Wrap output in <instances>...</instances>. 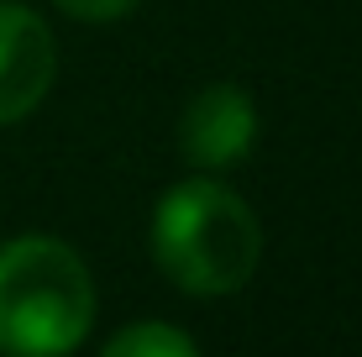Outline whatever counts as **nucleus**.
<instances>
[{
    "instance_id": "1",
    "label": "nucleus",
    "mask_w": 362,
    "mask_h": 357,
    "mask_svg": "<svg viewBox=\"0 0 362 357\" xmlns=\"http://www.w3.org/2000/svg\"><path fill=\"white\" fill-rule=\"evenodd\" d=\"M153 252L184 294H236L263 263V226L242 194L216 179H189L158 200Z\"/></svg>"
},
{
    "instance_id": "5",
    "label": "nucleus",
    "mask_w": 362,
    "mask_h": 357,
    "mask_svg": "<svg viewBox=\"0 0 362 357\" xmlns=\"http://www.w3.org/2000/svg\"><path fill=\"white\" fill-rule=\"evenodd\" d=\"M110 357H194V336H184L179 326H163V321H142V326H127L105 341Z\"/></svg>"
},
{
    "instance_id": "3",
    "label": "nucleus",
    "mask_w": 362,
    "mask_h": 357,
    "mask_svg": "<svg viewBox=\"0 0 362 357\" xmlns=\"http://www.w3.org/2000/svg\"><path fill=\"white\" fill-rule=\"evenodd\" d=\"M58 74V42L32 6L0 0V127L32 116Z\"/></svg>"
},
{
    "instance_id": "2",
    "label": "nucleus",
    "mask_w": 362,
    "mask_h": 357,
    "mask_svg": "<svg viewBox=\"0 0 362 357\" xmlns=\"http://www.w3.org/2000/svg\"><path fill=\"white\" fill-rule=\"evenodd\" d=\"M95 284L84 257L58 237H16L0 247V352L58 357L90 336Z\"/></svg>"
},
{
    "instance_id": "6",
    "label": "nucleus",
    "mask_w": 362,
    "mask_h": 357,
    "mask_svg": "<svg viewBox=\"0 0 362 357\" xmlns=\"http://www.w3.org/2000/svg\"><path fill=\"white\" fill-rule=\"evenodd\" d=\"M53 6L74 21H116V16H127L136 0H53Z\"/></svg>"
},
{
    "instance_id": "4",
    "label": "nucleus",
    "mask_w": 362,
    "mask_h": 357,
    "mask_svg": "<svg viewBox=\"0 0 362 357\" xmlns=\"http://www.w3.org/2000/svg\"><path fill=\"white\" fill-rule=\"evenodd\" d=\"M257 137V105L242 84H205L179 116V153L194 168H231Z\"/></svg>"
}]
</instances>
